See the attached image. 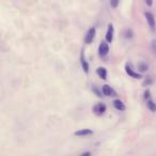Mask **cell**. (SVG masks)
I'll return each instance as SVG.
<instances>
[{"mask_svg": "<svg viewBox=\"0 0 156 156\" xmlns=\"http://www.w3.org/2000/svg\"><path fill=\"white\" fill-rule=\"evenodd\" d=\"M119 3H120V0H110V5H111L112 9H116V8H118Z\"/></svg>", "mask_w": 156, "mask_h": 156, "instance_id": "15", "label": "cell"}, {"mask_svg": "<svg viewBox=\"0 0 156 156\" xmlns=\"http://www.w3.org/2000/svg\"><path fill=\"white\" fill-rule=\"evenodd\" d=\"M146 107L149 108L152 112H156V103L150 98V100H146Z\"/></svg>", "mask_w": 156, "mask_h": 156, "instance_id": "12", "label": "cell"}, {"mask_svg": "<svg viewBox=\"0 0 156 156\" xmlns=\"http://www.w3.org/2000/svg\"><path fill=\"white\" fill-rule=\"evenodd\" d=\"M95 35H96V30H95V28L94 27L90 28L85 35V43L86 44H91V43L94 41Z\"/></svg>", "mask_w": 156, "mask_h": 156, "instance_id": "3", "label": "cell"}, {"mask_svg": "<svg viewBox=\"0 0 156 156\" xmlns=\"http://www.w3.org/2000/svg\"><path fill=\"white\" fill-rule=\"evenodd\" d=\"M81 155H82V156H87V155H91V153H90V152H85V153H82V154H81Z\"/></svg>", "mask_w": 156, "mask_h": 156, "instance_id": "21", "label": "cell"}, {"mask_svg": "<svg viewBox=\"0 0 156 156\" xmlns=\"http://www.w3.org/2000/svg\"><path fill=\"white\" fill-rule=\"evenodd\" d=\"M102 93L103 95H105V96H111V95L115 93V91H113V89H112L110 86L104 85L102 87Z\"/></svg>", "mask_w": 156, "mask_h": 156, "instance_id": "9", "label": "cell"}, {"mask_svg": "<svg viewBox=\"0 0 156 156\" xmlns=\"http://www.w3.org/2000/svg\"><path fill=\"white\" fill-rule=\"evenodd\" d=\"M146 3L148 7H152L153 5V0H146Z\"/></svg>", "mask_w": 156, "mask_h": 156, "instance_id": "19", "label": "cell"}, {"mask_svg": "<svg viewBox=\"0 0 156 156\" xmlns=\"http://www.w3.org/2000/svg\"><path fill=\"white\" fill-rule=\"evenodd\" d=\"M146 22L149 24V27L151 28L152 31H155L156 30V22H155V16L152 14L151 12H146Z\"/></svg>", "mask_w": 156, "mask_h": 156, "instance_id": "4", "label": "cell"}, {"mask_svg": "<svg viewBox=\"0 0 156 156\" xmlns=\"http://www.w3.org/2000/svg\"><path fill=\"white\" fill-rule=\"evenodd\" d=\"M152 44H153V51L154 52H156V41H153V43H152Z\"/></svg>", "mask_w": 156, "mask_h": 156, "instance_id": "20", "label": "cell"}, {"mask_svg": "<svg viewBox=\"0 0 156 156\" xmlns=\"http://www.w3.org/2000/svg\"><path fill=\"white\" fill-rule=\"evenodd\" d=\"M125 72H126V74L128 76H130V77L135 78V79H141L142 78V75L140 73H138V72L134 71V68H132V65L129 63H127L126 65H125Z\"/></svg>", "mask_w": 156, "mask_h": 156, "instance_id": "2", "label": "cell"}, {"mask_svg": "<svg viewBox=\"0 0 156 156\" xmlns=\"http://www.w3.org/2000/svg\"><path fill=\"white\" fill-rule=\"evenodd\" d=\"M96 74H98L100 79H104V80L107 79V70L105 68H103V66L98 68H96Z\"/></svg>", "mask_w": 156, "mask_h": 156, "instance_id": "10", "label": "cell"}, {"mask_svg": "<svg viewBox=\"0 0 156 156\" xmlns=\"http://www.w3.org/2000/svg\"><path fill=\"white\" fill-rule=\"evenodd\" d=\"M148 79H149V80H146V81H144V83H143L144 86H146V85L148 86V85H150V83L153 82V80L151 79V77H148Z\"/></svg>", "mask_w": 156, "mask_h": 156, "instance_id": "18", "label": "cell"}, {"mask_svg": "<svg viewBox=\"0 0 156 156\" xmlns=\"http://www.w3.org/2000/svg\"><path fill=\"white\" fill-rule=\"evenodd\" d=\"M92 110L96 116H103L106 112V110H107V107H106L104 103H98V104H95L93 106Z\"/></svg>", "mask_w": 156, "mask_h": 156, "instance_id": "1", "label": "cell"}, {"mask_svg": "<svg viewBox=\"0 0 156 156\" xmlns=\"http://www.w3.org/2000/svg\"><path fill=\"white\" fill-rule=\"evenodd\" d=\"M113 34H115V28H113V25L109 24L108 25V29L106 32V41L108 43H111L112 40H113Z\"/></svg>", "mask_w": 156, "mask_h": 156, "instance_id": "7", "label": "cell"}, {"mask_svg": "<svg viewBox=\"0 0 156 156\" xmlns=\"http://www.w3.org/2000/svg\"><path fill=\"white\" fill-rule=\"evenodd\" d=\"M150 98H151V92H150L149 89H146V90L144 91V100H150Z\"/></svg>", "mask_w": 156, "mask_h": 156, "instance_id": "16", "label": "cell"}, {"mask_svg": "<svg viewBox=\"0 0 156 156\" xmlns=\"http://www.w3.org/2000/svg\"><path fill=\"white\" fill-rule=\"evenodd\" d=\"M93 92L95 93V94L98 95V98H103L102 95H103V93L102 92H100V90L98 89V87H93Z\"/></svg>", "mask_w": 156, "mask_h": 156, "instance_id": "17", "label": "cell"}, {"mask_svg": "<svg viewBox=\"0 0 156 156\" xmlns=\"http://www.w3.org/2000/svg\"><path fill=\"white\" fill-rule=\"evenodd\" d=\"M109 52V45H108V42H102L98 47V54L100 57H105L107 56V54Z\"/></svg>", "mask_w": 156, "mask_h": 156, "instance_id": "6", "label": "cell"}, {"mask_svg": "<svg viewBox=\"0 0 156 156\" xmlns=\"http://www.w3.org/2000/svg\"><path fill=\"white\" fill-rule=\"evenodd\" d=\"M112 105H113V107L116 108V109L120 110V111H124L125 109H126V107H125L124 103L122 102L121 100H112Z\"/></svg>", "mask_w": 156, "mask_h": 156, "instance_id": "8", "label": "cell"}, {"mask_svg": "<svg viewBox=\"0 0 156 156\" xmlns=\"http://www.w3.org/2000/svg\"><path fill=\"white\" fill-rule=\"evenodd\" d=\"M79 60H80V64H81V68H82L83 72L88 74L89 70H90V65H89L88 60H87L86 57H85V51H83V49L81 50V52H80V58H79Z\"/></svg>", "mask_w": 156, "mask_h": 156, "instance_id": "5", "label": "cell"}, {"mask_svg": "<svg viewBox=\"0 0 156 156\" xmlns=\"http://www.w3.org/2000/svg\"><path fill=\"white\" fill-rule=\"evenodd\" d=\"M124 37L126 38V39H132L133 38V31L130 29H126L124 32Z\"/></svg>", "mask_w": 156, "mask_h": 156, "instance_id": "14", "label": "cell"}, {"mask_svg": "<svg viewBox=\"0 0 156 156\" xmlns=\"http://www.w3.org/2000/svg\"><path fill=\"white\" fill-rule=\"evenodd\" d=\"M93 130L90 128H83V129H79L77 132H75V136H89V135H92Z\"/></svg>", "mask_w": 156, "mask_h": 156, "instance_id": "11", "label": "cell"}, {"mask_svg": "<svg viewBox=\"0 0 156 156\" xmlns=\"http://www.w3.org/2000/svg\"><path fill=\"white\" fill-rule=\"evenodd\" d=\"M138 70H139L141 73H143V72H146L148 70H149V65H148L146 63L141 62V63H139V65H138Z\"/></svg>", "mask_w": 156, "mask_h": 156, "instance_id": "13", "label": "cell"}]
</instances>
